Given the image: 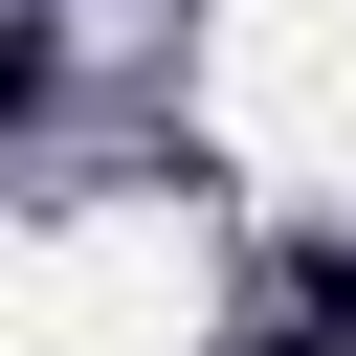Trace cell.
<instances>
[{"label": "cell", "mask_w": 356, "mask_h": 356, "mask_svg": "<svg viewBox=\"0 0 356 356\" xmlns=\"http://www.w3.org/2000/svg\"><path fill=\"white\" fill-rule=\"evenodd\" d=\"M245 356H356V245H289V289L245 312Z\"/></svg>", "instance_id": "1"}]
</instances>
